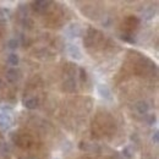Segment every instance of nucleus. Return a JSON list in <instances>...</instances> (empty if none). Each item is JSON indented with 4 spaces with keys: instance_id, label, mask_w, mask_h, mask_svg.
Returning a JSON list of instances; mask_svg holds the SVG:
<instances>
[{
    "instance_id": "nucleus-1",
    "label": "nucleus",
    "mask_w": 159,
    "mask_h": 159,
    "mask_svg": "<svg viewBox=\"0 0 159 159\" xmlns=\"http://www.w3.org/2000/svg\"><path fill=\"white\" fill-rule=\"evenodd\" d=\"M139 25V20L137 17H135V16H129V17H126V19L124 20L121 28H122L126 33H129L127 36H131V34L134 33V31L137 30Z\"/></svg>"
},
{
    "instance_id": "nucleus-2",
    "label": "nucleus",
    "mask_w": 159,
    "mask_h": 159,
    "mask_svg": "<svg viewBox=\"0 0 159 159\" xmlns=\"http://www.w3.org/2000/svg\"><path fill=\"white\" fill-rule=\"evenodd\" d=\"M7 62H9L10 65H12V66L17 65V64H19V58H17V55H16V54H11V55H9Z\"/></svg>"
}]
</instances>
